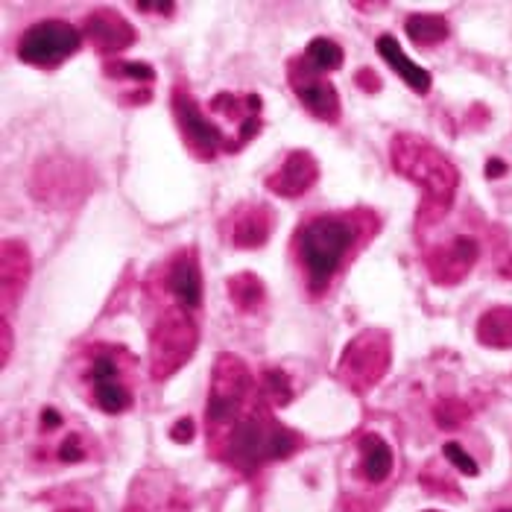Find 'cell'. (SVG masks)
<instances>
[{"label": "cell", "instance_id": "cell-5", "mask_svg": "<svg viewBox=\"0 0 512 512\" xmlns=\"http://www.w3.org/2000/svg\"><path fill=\"white\" fill-rule=\"evenodd\" d=\"M199 325L185 308H167L150 331V372L156 381L176 375L197 352Z\"/></svg>", "mask_w": 512, "mask_h": 512}, {"label": "cell", "instance_id": "cell-19", "mask_svg": "<svg viewBox=\"0 0 512 512\" xmlns=\"http://www.w3.org/2000/svg\"><path fill=\"white\" fill-rule=\"evenodd\" d=\"M375 50H378V56L393 68L395 74L404 79V85H407L410 91H416V94H422V97L431 91V85H434L431 74H428L425 68H419V65L404 53L401 41L395 39L393 33L378 36V41H375Z\"/></svg>", "mask_w": 512, "mask_h": 512}, {"label": "cell", "instance_id": "cell-12", "mask_svg": "<svg viewBox=\"0 0 512 512\" xmlns=\"http://www.w3.org/2000/svg\"><path fill=\"white\" fill-rule=\"evenodd\" d=\"M477 258H480V243L469 235H457L451 237L448 243L434 246L425 255V267L434 278V284L451 287V284H460L463 278L472 273Z\"/></svg>", "mask_w": 512, "mask_h": 512}, {"label": "cell", "instance_id": "cell-21", "mask_svg": "<svg viewBox=\"0 0 512 512\" xmlns=\"http://www.w3.org/2000/svg\"><path fill=\"white\" fill-rule=\"evenodd\" d=\"M226 293H229L232 305L240 314H255L264 305V299H267V287H264V281L255 273H235V276H229Z\"/></svg>", "mask_w": 512, "mask_h": 512}, {"label": "cell", "instance_id": "cell-23", "mask_svg": "<svg viewBox=\"0 0 512 512\" xmlns=\"http://www.w3.org/2000/svg\"><path fill=\"white\" fill-rule=\"evenodd\" d=\"M404 33L410 36L413 44L419 47H434V44H442L448 39L451 27L442 15H434V12H416V15H407L404 21Z\"/></svg>", "mask_w": 512, "mask_h": 512}, {"label": "cell", "instance_id": "cell-34", "mask_svg": "<svg viewBox=\"0 0 512 512\" xmlns=\"http://www.w3.org/2000/svg\"><path fill=\"white\" fill-rule=\"evenodd\" d=\"M135 9L138 12H161V15H173L176 12V3L173 0H161V3H147V0H141V3H135Z\"/></svg>", "mask_w": 512, "mask_h": 512}, {"label": "cell", "instance_id": "cell-30", "mask_svg": "<svg viewBox=\"0 0 512 512\" xmlns=\"http://www.w3.org/2000/svg\"><path fill=\"white\" fill-rule=\"evenodd\" d=\"M197 434V425H194V419L191 416H182L173 428H170V439L173 442H182V445H188L191 439Z\"/></svg>", "mask_w": 512, "mask_h": 512}, {"label": "cell", "instance_id": "cell-31", "mask_svg": "<svg viewBox=\"0 0 512 512\" xmlns=\"http://www.w3.org/2000/svg\"><path fill=\"white\" fill-rule=\"evenodd\" d=\"M355 82L363 88V91H369V94H375V91H381V79L375 71H369V68H363V71H357Z\"/></svg>", "mask_w": 512, "mask_h": 512}, {"label": "cell", "instance_id": "cell-29", "mask_svg": "<svg viewBox=\"0 0 512 512\" xmlns=\"http://www.w3.org/2000/svg\"><path fill=\"white\" fill-rule=\"evenodd\" d=\"M56 457H59L62 463H82V460L88 457V448H85L82 436L79 434L65 436V439L59 442V448H56Z\"/></svg>", "mask_w": 512, "mask_h": 512}, {"label": "cell", "instance_id": "cell-18", "mask_svg": "<svg viewBox=\"0 0 512 512\" xmlns=\"http://www.w3.org/2000/svg\"><path fill=\"white\" fill-rule=\"evenodd\" d=\"M276 226V214L264 202L243 205L232 220V243L237 249H261Z\"/></svg>", "mask_w": 512, "mask_h": 512}, {"label": "cell", "instance_id": "cell-13", "mask_svg": "<svg viewBox=\"0 0 512 512\" xmlns=\"http://www.w3.org/2000/svg\"><path fill=\"white\" fill-rule=\"evenodd\" d=\"M82 39L88 41L97 53L103 56H115L120 50H126L129 44H135L138 30L115 9H97L91 15H85L82 21Z\"/></svg>", "mask_w": 512, "mask_h": 512}, {"label": "cell", "instance_id": "cell-10", "mask_svg": "<svg viewBox=\"0 0 512 512\" xmlns=\"http://www.w3.org/2000/svg\"><path fill=\"white\" fill-rule=\"evenodd\" d=\"M91 191L88 173L74 164L71 158H50V161H39L36 173H33V194L36 199H44L50 205H68V202H79Z\"/></svg>", "mask_w": 512, "mask_h": 512}, {"label": "cell", "instance_id": "cell-32", "mask_svg": "<svg viewBox=\"0 0 512 512\" xmlns=\"http://www.w3.org/2000/svg\"><path fill=\"white\" fill-rule=\"evenodd\" d=\"M65 425V416L56 410V407H44L41 410V428L44 431H56V428H62Z\"/></svg>", "mask_w": 512, "mask_h": 512}, {"label": "cell", "instance_id": "cell-35", "mask_svg": "<svg viewBox=\"0 0 512 512\" xmlns=\"http://www.w3.org/2000/svg\"><path fill=\"white\" fill-rule=\"evenodd\" d=\"M507 173V164L501 161V158H492L489 164H486V176L489 179H498V176H504Z\"/></svg>", "mask_w": 512, "mask_h": 512}, {"label": "cell", "instance_id": "cell-8", "mask_svg": "<svg viewBox=\"0 0 512 512\" xmlns=\"http://www.w3.org/2000/svg\"><path fill=\"white\" fill-rule=\"evenodd\" d=\"M170 109H173L176 126L185 138V147L197 156V161H214L217 153H235V144L229 141V135L208 115H202V106L194 100V94L188 88H182V85L173 88Z\"/></svg>", "mask_w": 512, "mask_h": 512}, {"label": "cell", "instance_id": "cell-33", "mask_svg": "<svg viewBox=\"0 0 512 512\" xmlns=\"http://www.w3.org/2000/svg\"><path fill=\"white\" fill-rule=\"evenodd\" d=\"M0 363L6 366L9 363V355H12V328H9V319L0 322Z\"/></svg>", "mask_w": 512, "mask_h": 512}, {"label": "cell", "instance_id": "cell-37", "mask_svg": "<svg viewBox=\"0 0 512 512\" xmlns=\"http://www.w3.org/2000/svg\"><path fill=\"white\" fill-rule=\"evenodd\" d=\"M425 512H436V510H425Z\"/></svg>", "mask_w": 512, "mask_h": 512}, {"label": "cell", "instance_id": "cell-25", "mask_svg": "<svg viewBox=\"0 0 512 512\" xmlns=\"http://www.w3.org/2000/svg\"><path fill=\"white\" fill-rule=\"evenodd\" d=\"M472 410L460 398H442L434 407V422L442 431H457L469 422Z\"/></svg>", "mask_w": 512, "mask_h": 512}, {"label": "cell", "instance_id": "cell-24", "mask_svg": "<svg viewBox=\"0 0 512 512\" xmlns=\"http://www.w3.org/2000/svg\"><path fill=\"white\" fill-rule=\"evenodd\" d=\"M305 62H308L314 71H319V74H331V71H337V68L343 65V47L334 39L316 36V39H311V44L305 47Z\"/></svg>", "mask_w": 512, "mask_h": 512}, {"label": "cell", "instance_id": "cell-27", "mask_svg": "<svg viewBox=\"0 0 512 512\" xmlns=\"http://www.w3.org/2000/svg\"><path fill=\"white\" fill-rule=\"evenodd\" d=\"M261 393L267 395L276 407H284V404L293 401V384H290V378H287L281 369H267V372H264Z\"/></svg>", "mask_w": 512, "mask_h": 512}, {"label": "cell", "instance_id": "cell-16", "mask_svg": "<svg viewBox=\"0 0 512 512\" xmlns=\"http://www.w3.org/2000/svg\"><path fill=\"white\" fill-rule=\"evenodd\" d=\"M167 290L176 296L179 308L191 311L202 302V270H199L197 249H179L173 261L167 264Z\"/></svg>", "mask_w": 512, "mask_h": 512}, {"label": "cell", "instance_id": "cell-38", "mask_svg": "<svg viewBox=\"0 0 512 512\" xmlns=\"http://www.w3.org/2000/svg\"><path fill=\"white\" fill-rule=\"evenodd\" d=\"M132 512H141V510H132Z\"/></svg>", "mask_w": 512, "mask_h": 512}, {"label": "cell", "instance_id": "cell-7", "mask_svg": "<svg viewBox=\"0 0 512 512\" xmlns=\"http://www.w3.org/2000/svg\"><path fill=\"white\" fill-rule=\"evenodd\" d=\"M79 44H82V33L74 24L50 18V21H39V24L27 27L18 39L15 53L30 68L53 71L77 53Z\"/></svg>", "mask_w": 512, "mask_h": 512}, {"label": "cell", "instance_id": "cell-2", "mask_svg": "<svg viewBox=\"0 0 512 512\" xmlns=\"http://www.w3.org/2000/svg\"><path fill=\"white\" fill-rule=\"evenodd\" d=\"M360 223L357 214H319L311 217L296 237V258L305 273V284L314 296H322L331 278L340 273L346 255L355 249Z\"/></svg>", "mask_w": 512, "mask_h": 512}, {"label": "cell", "instance_id": "cell-20", "mask_svg": "<svg viewBox=\"0 0 512 512\" xmlns=\"http://www.w3.org/2000/svg\"><path fill=\"white\" fill-rule=\"evenodd\" d=\"M357 448H360V466H357V472H360V477H363L366 483L378 486V483H384V480L393 474V448L387 445L384 436L363 434L360 436V442H357Z\"/></svg>", "mask_w": 512, "mask_h": 512}, {"label": "cell", "instance_id": "cell-17", "mask_svg": "<svg viewBox=\"0 0 512 512\" xmlns=\"http://www.w3.org/2000/svg\"><path fill=\"white\" fill-rule=\"evenodd\" d=\"M208 109L237 120V150L243 144H249L261 132V109H264V103H261L258 94H217L208 103Z\"/></svg>", "mask_w": 512, "mask_h": 512}, {"label": "cell", "instance_id": "cell-4", "mask_svg": "<svg viewBox=\"0 0 512 512\" xmlns=\"http://www.w3.org/2000/svg\"><path fill=\"white\" fill-rule=\"evenodd\" d=\"M255 393V378L249 372V366L243 363V357L223 355L214 357V369H211V390H208V425L211 431H232L237 422L249 413L246 404Z\"/></svg>", "mask_w": 512, "mask_h": 512}, {"label": "cell", "instance_id": "cell-1", "mask_svg": "<svg viewBox=\"0 0 512 512\" xmlns=\"http://www.w3.org/2000/svg\"><path fill=\"white\" fill-rule=\"evenodd\" d=\"M390 164L398 176L422 188L419 223H436L448 214L457 197L460 173L457 167L419 135L398 132L390 144Z\"/></svg>", "mask_w": 512, "mask_h": 512}, {"label": "cell", "instance_id": "cell-14", "mask_svg": "<svg viewBox=\"0 0 512 512\" xmlns=\"http://www.w3.org/2000/svg\"><path fill=\"white\" fill-rule=\"evenodd\" d=\"M319 179V161L308 150H293L281 161V167L267 176V191L281 199L305 197Z\"/></svg>", "mask_w": 512, "mask_h": 512}, {"label": "cell", "instance_id": "cell-28", "mask_svg": "<svg viewBox=\"0 0 512 512\" xmlns=\"http://www.w3.org/2000/svg\"><path fill=\"white\" fill-rule=\"evenodd\" d=\"M442 454H445V460L457 469V472L469 474V477H477V463L472 460V454L469 451H463V445L460 442H445V448H442Z\"/></svg>", "mask_w": 512, "mask_h": 512}, {"label": "cell", "instance_id": "cell-22", "mask_svg": "<svg viewBox=\"0 0 512 512\" xmlns=\"http://www.w3.org/2000/svg\"><path fill=\"white\" fill-rule=\"evenodd\" d=\"M477 340L486 349H512V308H492L480 316Z\"/></svg>", "mask_w": 512, "mask_h": 512}, {"label": "cell", "instance_id": "cell-3", "mask_svg": "<svg viewBox=\"0 0 512 512\" xmlns=\"http://www.w3.org/2000/svg\"><path fill=\"white\" fill-rule=\"evenodd\" d=\"M299 445L302 436L276 422L267 407H252L226 434V460L240 472H252L290 457Z\"/></svg>", "mask_w": 512, "mask_h": 512}, {"label": "cell", "instance_id": "cell-6", "mask_svg": "<svg viewBox=\"0 0 512 512\" xmlns=\"http://www.w3.org/2000/svg\"><path fill=\"white\" fill-rule=\"evenodd\" d=\"M390 360H393V340L387 331H381V328L360 331L355 340H349V346L340 355L337 378L352 393H369L384 381Z\"/></svg>", "mask_w": 512, "mask_h": 512}, {"label": "cell", "instance_id": "cell-26", "mask_svg": "<svg viewBox=\"0 0 512 512\" xmlns=\"http://www.w3.org/2000/svg\"><path fill=\"white\" fill-rule=\"evenodd\" d=\"M103 74L112 79H132V82H156V71L147 62H106Z\"/></svg>", "mask_w": 512, "mask_h": 512}, {"label": "cell", "instance_id": "cell-15", "mask_svg": "<svg viewBox=\"0 0 512 512\" xmlns=\"http://www.w3.org/2000/svg\"><path fill=\"white\" fill-rule=\"evenodd\" d=\"M33 276V258L24 240H3L0 246V296H3V316L9 314Z\"/></svg>", "mask_w": 512, "mask_h": 512}, {"label": "cell", "instance_id": "cell-36", "mask_svg": "<svg viewBox=\"0 0 512 512\" xmlns=\"http://www.w3.org/2000/svg\"><path fill=\"white\" fill-rule=\"evenodd\" d=\"M59 512H82V510H59Z\"/></svg>", "mask_w": 512, "mask_h": 512}, {"label": "cell", "instance_id": "cell-11", "mask_svg": "<svg viewBox=\"0 0 512 512\" xmlns=\"http://www.w3.org/2000/svg\"><path fill=\"white\" fill-rule=\"evenodd\" d=\"M287 79H290V88L299 97V103L316 120L334 123V120L340 118V94H337V88L322 77L319 71H314L305 62V56H293L287 62Z\"/></svg>", "mask_w": 512, "mask_h": 512}, {"label": "cell", "instance_id": "cell-9", "mask_svg": "<svg viewBox=\"0 0 512 512\" xmlns=\"http://www.w3.org/2000/svg\"><path fill=\"white\" fill-rule=\"evenodd\" d=\"M132 366V357L118 346H100L88 363V384L91 398L103 413H126L132 407V387L126 369Z\"/></svg>", "mask_w": 512, "mask_h": 512}]
</instances>
